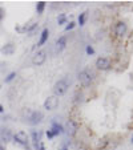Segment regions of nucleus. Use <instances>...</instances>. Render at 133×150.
I'll use <instances>...</instances> for the list:
<instances>
[{
    "mask_svg": "<svg viewBox=\"0 0 133 150\" xmlns=\"http://www.w3.org/2000/svg\"><path fill=\"white\" fill-rule=\"evenodd\" d=\"M66 91H68V82H66V80H59L53 86V92L56 94V97L65 94Z\"/></svg>",
    "mask_w": 133,
    "mask_h": 150,
    "instance_id": "1",
    "label": "nucleus"
},
{
    "mask_svg": "<svg viewBox=\"0 0 133 150\" xmlns=\"http://www.w3.org/2000/svg\"><path fill=\"white\" fill-rule=\"evenodd\" d=\"M45 60H47V52L45 50H39L35 56L32 57V64L33 65H43L45 63Z\"/></svg>",
    "mask_w": 133,
    "mask_h": 150,
    "instance_id": "2",
    "label": "nucleus"
},
{
    "mask_svg": "<svg viewBox=\"0 0 133 150\" xmlns=\"http://www.w3.org/2000/svg\"><path fill=\"white\" fill-rule=\"evenodd\" d=\"M92 80H93V75L89 71H82V72H80L79 73V81L81 82L82 85H89L91 82H92Z\"/></svg>",
    "mask_w": 133,
    "mask_h": 150,
    "instance_id": "3",
    "label": "nucleus"
},
{
    "mask_svg": "<svg viewBox=\"0 0 133 150\" xmlns=\"http://www.w3.org/2000/svg\"><path fill=\"white\" fill-rule=\"evenodd\" d=\"M57 105H59V98H57L56 96L48 97L44 102V108L47 110H55L57 108Z\"/></svg>",
    "mask_w": 133,
    "mask_h": 150,
    "instance_id": "4",
    "label": "nucleus"
},
{
    "mask_svg": "<svg viewBox=\"0 0 133 150\" xmlns=\"http://www.w3.org/2000/svg\"><path fill=\"white\" fill-rule=\"evenodd\" d=\"M13 140L20 145H27L28 144V141H29V138H28V134H27L26 131H17V133L13 135Z\"/></svg>",
    "mask_w": 133,
    "mask_h": 150,
    "instance_id": "5",
    "label": "nucleus"
},
{
    "mask_svg": "<svg viewBox=\"0 0 133 150\" xmlns=\"http://www.w3.org/2000/svg\"><path fill=\"white\" fill-rule=\"evenodd\" d=\"M96 66L101 71H107V69L111 68V61L107 59V57H98L96 60Z\"/></svg>",
    "mask_w": 133,
    "mask_h": 150,
    "instance_id": "6",
    "label": "nucleus"
},
{
    "mask_svg": "<svg viewBox=\"0 0 133 150\" xmlns=\"http://www.w3.org/2000/svg\"><path fill=\"white\" fill-rule=\"evenodd\" d=\"M43 113L41 112H32L31 116H29V124H32V125H36V124H40L41 121H43Z\"/></svg>",
    "mask_w": 133,
    "mask_h": 150,
    "instance_id": "7",
    "label": "nucleus"
},
{
    "mask_svg": "<svg viewBox=\"0 0 133 150\" xmlns=\"http://www.w3.org/2000/svg\"><path fill=\"white\" fill-rule=\"evenodd\" d=\"M12 138V134H11V130L8 128H1L0 129V140L1 142H8Z\"/></svg>",
    "mask_w": 133,
    "mask_h": 150,
    "instance_id": "8",
    "label": "nucleus"
},
{
    "mask_svg": "<svg viewBox=\"0 0 133 150\" xmlns=\"http://www.w3.org/2000/svg\"><path fill=\"white\" fill-rule=\"evenodd\" d=\"M114 32H116V35L117 36H124L125 35V32H127V24H124L123 21H120V23H117L116 24V28H114Z\"/></svg>",
    "mask_w": 133,
    "mask_h": 150,
    "instance_id": "9",
    "label": "nucleus"
},
{
    "mask_svg": "<svg viewBox=\"0 0 133 150\" xmlns=\"http://www.w3.org/2000/svg\"><path fill=\"white\" fill-rule=\"evenodd\" d=\"M77 130V125L73 122V120H68L66 121V133L69 135H73Z\"/></svg>",
    "mask_w": 133,
    "mask_h": 150,
    "instance_id": "10",
    "label": "nucleus"
},
{
    "mask_svg": "<svg viewBox=\"0 0 133 150\" xmlns=\"http://www.w3.org/2000/svg\"><path fill=\"white\" fill-rule=\"evenodd\" d=\"M0 52L3 55H6V56L12 55L13 52H15V45H13V44H7V45H4V47L0 49Z\"/></svg>",
    "mask_w": 133,
    "mask_h": 150,
    "instance_id": "11",
    "label": "nucleus"
},
{
    "mask_svg": "<svg viewBox=\"0 0 133 150\" xmlns=\"http://www.w3.org/2000/svg\"><path fill=\"white\" fill-rule=\"evenodd\" d=\"M65 47H66V37L63 36V37H60L56 41V48H57L59 52H61L63 49H65Z\"/></svg>",
    "mask_w": 133,
    "mask_h": 150,
    "instance_id": "12",
    "label": "nucleus"
},
{
    "mask_svg": "<svg viewBox=\"0 0 133 150\" xmlns=\"http://www.w3.org/2000/svg\"><path fill=\"white\" fill-rule=\"evenodd\" d=\"M48 35H49V31H48V28L43 29V32H41L40 41H39V45H44V44L47 43V40H48Z\"/></svg>",
    "mask_w": 133,
    "mask_h": 150,
    "instance_id": "13",
    "label": "nucleus"
},
{
    "mask_svg": "<svg viewBox=\"0 0 133 150\" xmlns=\"http://www.w3.org/2000/svg\"><path fill=\"white\" fill-rule=\"evenodd\" d=\"M64 131L63 126L59 125V124H56V122H53V126H52V134L56 135V134H61Z\"/></svg>",
    "mask_w": 133,
    "mask_h": 150,
    "instance_id": "14",
    "label": "nucleus"
},
{
    "mask_svg": "<svg viewBox=\"0 0 133 150\" xmlns=\"http://www.w3.org/2000/svg\"><path fill=\"white\" fill-rule=\"evenodd\" d=\"M32 141H33V146H35L36 150H39V144H40V134L33 131L32 133Z\"/></svg>",
    "mask_w": 133,
    "mask_h": 150,
    "instance_id": "15",
    "label": "nucleus"
},
{
    "mask_svg": "<svg viewBox=\"0 0 133 150\" xmlns=\"http://www.w3.org/2000/svg\"><path fill=\"white\" fill-rule=\"evenodd\" d=\"M44 8H45V1H39L37 6H36V11H37L39 15H40V13H43Z\"/></svg>",
    "mask_w": 133,
    "mask_h": 150,
    "instance_id": "16",
    "label": "nucleus"
},
{
    "mask_svg": "<svg viewBox=\"0 0 133 150\" xmlns=\"http://www.w3.org/2000/svg\"><path fill=\"white\" fill-rule=\"evenodd\" d=\"M85 17H87V12L81 13V15L79 16V24L80 25H84V23H85Z\"/></svg>",
    "mask_w": 133,
    "mask_h": 150,
    "instance_id": "17",
    "label": "nucleus"
},
{
    "mask_svg": "<svg viewBox=\"0 0 133 150\" xmlns=\"http://www.w3.org/2000/svg\"><path fill=\"white\" fill-rule=\"evenodd\" d=\"M65 21H66L65 15H60L57 17V23H59V24H65Z\"/></svg>",
    "mask_w": 133,
    "mask_h": 150,
    "instance_id": "18",
    "label": "nucleus"
},
{
    "mask_svg": "<svg viewBox=\"0 0 133 150\" xmlns=\"http://www.w3.org/2000/svg\"><path fill=\"white\" fill-rule=\"evenodd\" d=\"M15 76H16V73H15V72L10 73V75L7 76V78H6V80H4V81H6V82H10V81H12L13 78H15Z\"/></svg>",
    "mask_w": 133,
    "mask_h": 150,
    "instance_id": "19",
    "label": "nucleus"
},
{
    "mask_svg": "<svg viewBox=\"0 0 133 150\" xmlns=\"http://www.w3.org/2000/svg\"><path fill=\"white\" fill-rule=\"evenodd\" d=\"M4 16H6V12H4V8L0 7V23L4 20Z\"/></svg>",
    "mask_w": 133,
    "mask_h": 150,
    "instance_id": "20",
    "label": "nucleus"
},
{
    "mask_svg": "<svg viewBox=\"0 0 133 150\" xmlns=\"http://www.w3.org/2000/svg\"><path fill=\"white\" fill-rule=\"evenodd\" d=\"M73 28H75V23L71 21L69 24H68V25L65 27V31H69V29H73Z\"/></svg>",
    "mask_w": 133,
    "mask_h": 150,
    "instance_id": "21",
    "label": "nucleus"
},
{
    "mask_svg": "<svg viewBox=\"0 0 133 150\" xmlns=\"http://www.w3.org/2000/svg\"><path fill=\"white\" fill-rule=\"evenodd\" d=\"M87 53H88V55H93V53H95L93 48L92 47H87Z\"/></svg>",
    "mask_w": 133,
    "mask_h": 150,
    "instance_id": "22",
    "label": "nucleus"
},
{
    "mask_svg": "<svg viewBox=\"0 0 133 150\" xmlns=\"http://www.w3.org/2000/svg\"><path fill=\"white\" fill-rule=\"evenodd\" d=\"M47 135H48V137H49V138H52V137H53V134H52V131H51V130H48V131H47Z\"/></svg>",
    "mask_w": 133,
    "mask_h": 150,
    "instance_id": "23",
    "label": "nucleus"
},
{
    "mask_svg": "<svg viewBox=\"0 0 133 150\" xmlns=\"http://www.w3.org/2000/svg\"><path fill=\"white\" fill-rule=\"evenodd\" d=\"M3 110H4V109H3V106L0 105V113H3Z\"/></svg>",
    "mask_w": 133,
    "mask_h": 150,
    "instance_id": "24",
    "label": "nucleus"
},
{
    "mask_svg": "<svg viewBox=\"0 0 133 150\" xmlns=\"http://www.w3.org/2000/svg\"><path fill=\"white\" fill-rule=\"evenodd\" d=\"M0 150H4V149H3V146H1V145H0Z\"/></svg>",
    "mask_w": 133,
    "mask_h": 150,
    "instance_id": "25",
    "label": "nucleus"
},
{
    "mask_svg": "<svg viewBox=\"0 0 133 150\" xmlns=\"http://www.w3.org/2000/svg\"><path fill=\"white\" fill-rule=\"evenodd\" d=\"M63 150H66V147H64V149H63Z\"/></svg>",
    "mask_w": 133,
    "mask_h": 150,
    "instance_id": "26",
    "label": "nucleus"
}]
</instances>
